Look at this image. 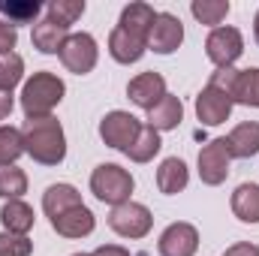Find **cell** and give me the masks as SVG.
<instances>
[{
	"label": "cell",
	"instance_id": "35",
	"mask_svg": "<svg viewBox=\"0 0 259 256\" xmlns=\"http://www.w3.org/2000/svg\"><path fill=\"white\" fill-rule=\"evenodd\" d=\"M94 256H130V250L118 247V244H103V247L94 250Z\"/></svg>",
	"mask_w": 259,
	"mask_h": 256
},
{
	"label": "cell",
	"instance_id": "27",
	"mask_svg": "<svg viewBox=\"0 0 259 256\" xmlns=\"http://www.w3.org/2000/svg\"><path fill=\"white\" fill-rule=\"evenodd\" d=\"M27 193V175L18 166H0V199L12 202Z\"/></svg>",
	"mask_w": 259,
	"mask_h": 256
},
{
	"label": "cell",
	"instance_id": "14",
	"mask_svg": "<svg viewBox=\"0 0 259 256\" xmlns=\"http://www.w3.org/2000/svg\"><path fill=\"white\" fill-rule=\"evenodd\" d=\"M154 18H157V12H154L148 3H130V6H124V12H121L118 27L127 30V33H133L136 39L148 42L151 27H154Z\"/></svg>",
	"mask_w": 259,
	"mask_h": 256
},
{
	"label": "cell",
	"instance_id": "5",
	"mask_svg": "<svg viewBox=\"0 0 259 256\" xmlns=\"http://www.w3.org/2000/svg\"><path fill=\"white\" fill-rule=\"evenodd\" d=\"M241 52H244V39L235 27H214L205 39V55L217 69H229L241 58Z\"/></svg>",
	"mask_w": 259,
	"mask_h": 256
},
{
	"label": "cell",
	"instance_id": "28",
	"mask_svg": "<svg viewBox=\"0 0 259 256\" xmlns=\"http://www.w3.org/2000/svg\"><path fill=\"white\" fill-rule=\"evenodd\" d=\"M46 12H49L52 21L69 27V24H75V21L84 15V0H52V3L46 6Z\"/></svg>",
	"mask_w": 259,
	"mask_h": 256
},
{
	"label": "cell",
	"instance_id": "36",
	"mask_svg": "<svg viewBox=\"0 0 259 256\" xmlns=\"http://www.w3.org/2000/svg\"><path fill=\"white\" fill-rule=\"evenodd\" d=\"M253 39H256V46H259V12H256V18H253Z\"/></svg>",
	"mask_w": 259,
	"mask_h": 256
},
{
	"label": "cell",
	"instance_id": "1",
	"mask_svg": "<svg viewBox=\"0 0 259 256\" xmlns=\"http://www.w3.org/2000/svg\"><path fill=\"white\" fill-rule=\"evenodd\" d=\"M24 154H30L42 166H58L66 157V136L58 118H30L21 127Z\"/></svg>",
	"mask_w": 259,
	"mask_h": 256
},
{
	"label": "cell",
	"instance_id": "6",
	"mask_svg": "<svg viewBox=\"0 0 259 256\" xmlns=\"http://www.w3.org/2000/svg\"><path fill=\"white\" fill-rule=\"evenodd\" d=\"M142 127H145V124H142L139 118H133L130 112H109V115L100 121V136H103V142H106L109 148L127 154L130 148H133V142L139 139Z\"/></svg>",
	"mask_w": 259,
	"mask_h": 256
},
{
	"label": "cell",
	"instance_id": "29",
	"mask_svg": "<svg viewBox=\"0 0 259 256\" xmlns=\"http://www.w3.org/2000/svg\"><path fill=\"white\" fill-rule=\"evenodd\" d=\"M24 154L21 130L15 127H0V166H15V160Z\"/></svg>",
	"mask_w": 259,
	"mask_h": 256
},
{
	"label": "cell",
	"instance_id": "31",
	"mask_svg": "<svg viewBox=\"0 0 259 256\" xmlns=\"http://www.w3.org/2000/svg\"><path fill=\"white\" fill-rule=\"evenodd\" d=\"M30 253H33V241L27 235L0 232V256H30Z\"/></svg>",
	"mask_w": 259,
	"mask_h": 256
},
{
	"label": "cell",
	"instance_id": "25",
	"mask_svg": "<svg viewBox=\"0 0 259 256\" xmlns=\"http://www.w3.org/2000/svg\"><path fill=\"white\" fill-rule=\"evenodd\" d=\"M229 0H193L190 3V12H193L196 21L208 24V27H220L223 18L229 15Z\"/></svg>",
	"mask_w": 259,
	"mask_h": 256
},
{
	"label": "cell",
	"instance_id": "10",
	"mask_svg": "<svg viewBox=\"0 0 259 256\" xmlns=\"http://www.w3.org/2000/svg\"><path fill=\"white\" fill-rule=\"evenodd\" d=\"M232 106H235V103L229 100V94H223V91L205 84V88L199 91V97H196V118H199L205 127H217V124L229 121Z\"/></svg>",
	"mask_w": 259,
	"mask_h": 256
},
{
	"label": "cell",
	"instance_id": "16",
	"mask_svg": "<svg viewBox=\"0 0 259 256\" xmlns=\"http://www.w3.org/2000/svg\"><path fill=\"white\" fill-rule=\"evenodd\" d=\"M184 121V106L175 94H166L151 112H148V127H154L157 133H166V130H175Z\"/></svg>",
	"mask_w": 259,
	"mask_h": 256
},
{
	"label": "cell",
	"instance_id": "20",
	"mask_svg": "<svg viewBox=\"0 0 259 256\" xmlns=\"http://www.w3.org/2000/svg\"><path fill=\"white\" fill-rule=\"evenodd\" d=\"M226 145H229V154L238 157V160H247V157H256L259 154V124L256 121H244L226 136Z\"/></svg>",
	"mask_w": 259,
	"mask_h": 256
},
{
	"label": "cell",
	"instance_id": "11",
	"mask_svg": "<svg viewBox=\"0 0 259 256\" xmlns=\"http://www.w3.org/2000/svg\"><path fill=\"white\" fill-rule=\"evenodd\" d=\"M160 256H196L199 250V232L190 223H172L163 229L160 241H157Z\"/></svg>",
	"mask_w": 259,
	"mask_h": 256
},
{
	"label": "cell",
	"instance_id": "18",
	"mask_svg": "<svg viewBox=\"0 0 259 256\" xmlns=\"http://www.w3.org/2000/svg\"><path fill=\"white\" fill-rule=\"evenodd\" d=\"M145 52H148V42L136 39L127 30L115 27V30L109 33V55H112L118 64H136V61H142Z\"/></svg>",
	"mask_w": 259,
	"mask_h": 256
},
{
	"label": "cell",
	"instance_id": "37",
	"mask_svg": "<svg viewBox=\"0 0 259 256\" xmlns=\"http://www.w3.org/2000/svg\"><path fill=\"white\" fill-rule=\"evenodd\" d=\"M72 256H94V253H72Z\"/></svg>",
	"mask_w": 259,
	"mask_h": 256
},
{
	"label": "cell",
	"instance_id": "30",
	"mask_svg": "<svg viewBox=\"0 0 259 256\" xmlns=\"http://www.w3.org/2000/svg\"><path fill=\"white\" fill-rule=\"evenodd\" d=\"M24 78V61L12 52V55H0V91H9Z\"/></svg>",
	"mask_w": 259,
	"mask_h": 256
},
{
	"label": "cell",
	"instance_id": "24",
	"mask_svg": "<svg viewBox=\"0 0 259 256\" xmlns=\"http://www.w3.org/2000/svg\"><path fill=\"white\" fill-rule=\"evenodd\" d=\"M160 148H163V142H160V133L154 127H142V133H139V139L133 142V148L127 151V157L133 160V163H151L157 154H160Z\"/></svg>",
	"mask_w": 259,
	"mask_h": 256
},
{
	"label": "cell",
	"instance_id": "32",
	"mask_svg": "<svg viewBox=\"0 0 259 256\" xmlns=\"http://www.w3.org/2000/svg\"><path fill=\"white\" fill-rule=\"evenodd\" d=\"M15 42H18V30L9 21H0V55H12Z\"/></svg>",
	"mask_w": 259,
	"mask_h": 256
},
{
	"label": "cell",
	"instance_id": "3",
	"mask_svg": "<svg viewBox=\"0 0 259 256\" xmlns=\"http://www.w3.org/2000/svg\"><path fill=\"white\" fill-rule=\"evenodd\" d=\"M133 187H136L133 175H130L127 169H121L118 163H100V166L94 169V175H91V193H94L100 202L112 205V208L130 202Z\"/></svg>",
	"mask_w": 259,
	"mask_h": 256
},
{
	"label": "cell",
	"instance_id": "8",
	"mask_svg": "<svg viewBox=\"0 0 259 256\" xmlns=\"http://www.w3.org/2000/svg\"><path fill=\"white\" fill-rule=\"evenodd\" d=\"M229 163H232V154H229L226 139H211L199 151V178H202V184H208V187L223 184L226 175H229Z\"/></svg>",
	"mask_w": 259,
	"mask_h": 256
},
{
	"label": "cell",
	"instance_id": "7",
	"mask_svg": "<svg viewBox=\"0 0 259 256\" xmlns=\"http://www.w3.org/2000/svg\"><path fill=\"white\" fill-rule=\"evenodd\" d=\"M61 55V64L75 72V75H88L94 66H97V58H100V49H97V39L91 33H69V39L64 42V49L58 52Z\"/></svg>",
	"mask_w": 259,
	"mask_h": 256
},
{
	"label": "cell",
	"instance_id": "13",
	"mask_svg": "<svg viewBox=\"0 0 259 256\" xmlns=\"http://www.w3.org/2000/svg\"><path fill=\"white\" fill-rule=\"evenodd\" d=\"M94 226H97V220H94V214H91L88 205L69 208L66 214H61V217L52 220V229H55L58 235H64V238H84V235L94 232Z\"/></svg>",
	"mask_w": 259,
	"mask_h": 256
},
{
	"label": "cell",
	"instance_id": "22",
	"mask_svg": "<svg viewBox=\"0 0 259 256\" xmlns=\"http://www.w3.org/2000/svg\"><path fill=\"white\" fill-rule=\"evenodd\" d=\"M232 214L241 223H259V184H238L232 193Z\"/></svg>",
	"mask_w": 259,
	"mask_h": 256
},
{
	"label": "cell",
	"instance_id": "15",
	"mask_svg": "<svg viewBox=\"0 0 259 256\" xmlns=\"http://www.w3.org/2000/svg\"><path fill=\"white\" fill-rule=\"evenodd\" d=\"M78 205H84V202H81V193L75 190L72 184H52L46 190V196H42V211H46L49 220L61 217L69 208H78Z\"/></svg>",
	"mask_w": 259,
	"mask_h": 256
},
{
	"label": "cell",
	"instance_id": "33",
	"mask_svg": "<svg viewBox=\"0 0 259 256\" xmlns=\"http://www.w3.org/2000/svg\"><path fill=\"white\" fill-rule=\"evenodd\" d=\"M223 256H259V247L250 244V241H244V244H232Z\"/></svg>",
	"mask_w": 259,
	"mask_h": 256
},
{
	"label": "cell",
	"instance_id": "23",
	"mask_svg": "<svg viewBox=\"0 0 259 256\" xmlns=\"http://www.w3.org/2000/svg\"><path fill=\"white\" fill-rule=\"evenodd\" d=\"M229 100L259 109V69H238V78L229 91Z\"/></svg>",
	"mask_w": 259,
	"mask_h": 256
},
{
	"label": "cell",
	"instance_id": "12",
	"mask_svg": "<svg viewBox=\"0 0 259 256\" xmlns=\"http://www.w3.org/2000/svg\"><path fill=\"white\" fill-rule=\"evenodd\" d=\"M166 94H169V91H166V78H163L160 72H154V69L139 72V75L127 84V97L139 106V109H145V112H151Z\"/></svg>",
	"mask_w": 259,
	"mask_h": 256
},
{
	"label": "cell",
	"instance_id": "19",
	"mask_svg": "<svg viewBox=\"0 0 259 256\" xmlns=\"http://www.w3.org/2000/svg\"><path fill=\"white\" fill-rule=\"evenodd\" d=\"M69 39V27L52 21V18H42L33 24V46L42 52V55H58L64 49V42Z\"/></svg>",
	"mask_w": 259,
	"mask_h": 256
},
{
	"label": "cell",
	"instance_id": "26",
	"mask_svg": "<svg viewBox=\"0 0 259 256\" xmlns=\"http://www.w3.org/2000/svg\"><path fill=\"white\" fill-rule=\"evenodd\" d=\"M0 12L9 18L12 27L15 24H30L42 12V3H36V0H9V3H3L0 0Z\"/></svg>",
	"mask_w": 259,
	"mask_h": 256
},
{
	"label": "cell",
	"instance_id": "4",
	"mask_svg": "<svg viewBox=\"0 0 259 256\" xmlns=\"http://www.w3.org/2000/svg\"><path fill=\"white\" fill-rule=\"evenodd\" d=\"M109 226H112L121 238H145V235L151 232V226H154V217H151V211H148L142 202H133V199H130L124 205L112 208Z\"/></svg>",
	"mask_w": 259,
	"mask_h": 256
},
{
	"label": "cell",
	"instance_id": "9",
	"mask_svg": "<svg viewBox=\"0 0 259 256\" xmlns=\"http://www.w3.org/2000/svg\"><path fill=\"white\" fill-rule=\"evenodd\" d=\"M181 42H184V24H181V18L172 15V12H157L151 36H148V49L157 52V55H172Z\"/></svg>",
	"mask_w": 259,
	"mask_h": 256
},
{
	"label": "cell",
	"instance_id": "34",
	"mask_svg": "<svg viewBox=\"0 0 259 256\" xmlns=\"http://www.w3.org/2000/svg\"><path fill=\"white\" fill-rule=\"evenodd\" d=\"M12 106H15L12 94H9V91H0V121H6V118L12 115Z\"/></svg>",
	"mask_w": 259,
	"mask_h": 256
},
{
	"label": "cell",
	"instance_id": "2",
	"mask_svg": "<svg viewBox=\"0 0 259 256\" xmlns=\"http://www.w3.org/2000/svg\"><path fill=\"white\" fill-rule=\"evenodd\" d=\"M66 84L55 75V72H33L24 88H21V109L30 118H49L52 109L64 100Z\"/></svg>",
	"mask_w": 259,
	"mask_h": 256
},
{
	"label": "cell",
	"instance_id": "21",
	"mask_svg": "<svg viewBox=\"0 0 259 256\" xmlns=\"http://www.w3.org/2000/svg\"><path fill=\"white\" fill-rule=\"evenodd\" d=\"M0 223H3V229L12 232V235H27V232L33 229L36 217H33V208H30L27 202L12 199V202L3 205V211H0Z\"/></svg>",
	"mask_w": 259,
	"mask_h": 256
},
{
	"label": "cell",
	"instance_id": "17",
	"mask_svg": "<svg viewBox=\"0 0 259 256\" xmlns=\"http://www.w3.org/2000/svg\"><path fill=\"white\" fill-rule=\"evenodd\" d=\"M187 181H190V172H187V163L181 157H166L160 163V169H157V187H160V193L175 196V193H181L187 187Z\"/></svg>",
	"mask_w": 259,
	"mask_h": 256
}]
</instances>
